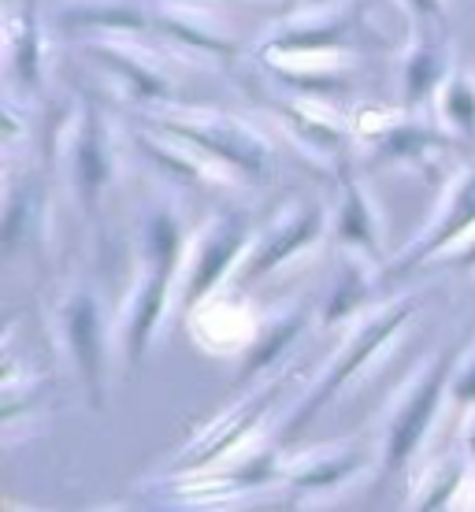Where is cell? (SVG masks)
<instances>
[{
  "mask_svg": "<svg viewBox=\"0 0 475 512\" xmlns=\"http://www.w3.org/2000/svg\"><path fill=\"white\" fill-rule=\"evenodd\" d=\"M438 383H442V368H438L435 375H431V383L424 386V394L416 397V405H412L409 412H405V420H401L398 435H394V449H390V461L398 464L405 453L412 449V442L420 438V431H424V420L431 416V409H435V394H438Z\"/></svg>",
  "mask_w": 475,
  "mask_h": 512,
  "instance_id": "obj_1",
  "label": "cell"
},
{
  "mask_svg": "<svg viewBox=\"0 0 475 512\" xmlns=\"http://www.w3.org/2000/svg\"><path fill=\"white\" fill-rule=\"evenodd\" d=\"M435 78H438V56L431 49H420L409 60V71H405V97H409V101L424 97L427 86H431Z\"/></svg>",
  "mask_w": 475,
  "mask_h": 512,
  "instance_id": "obj_2",
  "label": "cell"
},
{
  "mask_svg": "<svg viewBox=\"0 0 475 512\" xmlns=\"http://www.w3.org/2000/svg\"><path fill=\"white\" fill-rule=\"evenodd\" d=\"M446 116L453 123H461V127H472L475 123V90L468 86V78H453L450 86H446Z\"/></svg>",
  "mask_w": 475,
  "mask_h": 512,
  "instance_id": "obj_3",
  "label": "cell"
},
{
  "mask_svg": "<svg viewBox=\"0 0 475 512\" xmlns=\"http://www.w3.org/2000/svg\"><path fill=\"white\" fill-rule=\"evenodd\" d=\"M412 8H416L420 15H427V19H431V15L438 12V0H412Z\"/></svg>",
  "mask_w": 475,
  "mask_h": 512,
  "instance_id": "obj_4",
  "label": "cell"
}]
</instances>
